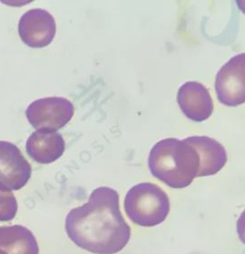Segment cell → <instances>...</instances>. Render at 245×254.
<instances>
[{"label": "cell", "mask_w": 245, "mask_h": 254, "mask_svg": "<svg viewBox=\"0 0 245 254\" xmlns=\"http://www.w3.org/2000/svg\"><path fill=\"white\" fill-rule=\"evenodd\" d=\"M18 34L31 48L48 46L56 35V21L51 13L41 9L26 12L19 20Z\"/></svg>", "instance_id": "7"}, {"label": "cell", "mask_w": 245, "mask_h": 254, "mask_svg": "<svg viewBox=\"0 0 245 254\" xmlns=\"http://www.w3.org/2000/svg\"><path fill=\"white\" fill-rule=\"evenodd\" d=\"M65 150V141L57 131L37 130L26 142V151L37 163L47 165L60 159Z\"/></svg>", "instance_id": "9"}, {"label": "cell", "mask_w": 245, "mask_h": 254, "mask_svg": "<svg viewBox=\"0 0 245 254\" xmlns=\"http://www.w3.org/2000/svg\"><path fill=\"white\" fill-rule=\"evenodd\" d=\"M0 250L7 254H39L33 232L19 225L0 227Z\"/></svg>", "instance_id": "11"}, {"label": "cell", "mask_w": 245, "mask_h": 254, "mask_svg": "<svg viewBox=\"0 0 245 254\" xmlns=\"http://www.w3.org/2000/svg\"><path fill=\"white\" fill-rule=\"evenodd\" d=\"M0 254H6V253H5V252H3V251H1V250H0Z\"/></svg>", "instance_id": "14"}, {"label": "cell", "mask_w": 245, "mask_h": 254, "mask_svg": "<svg viewBox=\"0 0 245 254\" xmlns=\"http://www.w3.org/2000/svg\"><path fill=\"white\" fill-rule=\"evenodd\" d=\"M65 231L77 247L95 254H113L129 241L130 229L120 211L114 190L99 188L88 202L73 208L65 219Z\"/></svg>", "instance_id": "1"}, {"label": "cell", "mask_w": 245, "mask_h": 254, "mask_svg": "<svg viewBox=\"0 0 245 254\" xmlns=\"http://www.w3.org/2000/svg\"><path fill=\"white\" fill-rule=\"evenodd\" d=\"M185 140L194 146L199 156L200 167L197 177L214 175L226 165L227 153L219 141L205 136H194Z\"/></svg>", "instance_id": "10"}, {"label": "cell", "mask_w": 245, "mask_h": 254, "mask_svg": "<svg viewBox=\"0 0 245 254\" xmlns=\"http://www.w3.org/2000/svg\"><path fill=\"white\" fill-rule=\"evenodd\" d=\"M217 96L222 104L230 107L245 102V53L233 57L224 64L216 78Z\"/></svg>", "instance_id": "5"}, {"label": "cell", "mask_w": 245, "mask_h": 254, "mask_svg": "<svg viewBox=\"0 0 245 254\" xmlns=\"http://www.w3.org/2000/svg\"><path fill=\"white\" fill-rule=\"evenodd\" d=\"M17 213V201L13 192L0 188V222H10Z\"/></svg>", "instance_id": "12"}, {"label": "cell", "mask_w": 245, "mask_h": 254, "mask_svg": "<svg viewBox=\"0 0 245 254\" xmlns=\"http://www.w3.org/2000/svg\"><path fill=\"white\" fill-rule=\"evenodd\" d=\"M126 211L129 218L140 225H155L168 212L167 194L154 184L144 183L133 187L127 194Z\"/></svg>", "instance_id": "3"}, {"label": "cell", "mask_w": 245, "mask_h": 254, "mask_svg": "<svg viewBox=\"0 0 245 254\" xmlns=\"http://www.w3.org/2000/svg\"><path fill=\"white\" fill-rule=\"evenodd\" d=\"M74 115V105L65 98L50 97L32 102L26 117L38 130L57 131L65 127Z\"/></svg>", "instance_id": "4"}, {"label": "cell", "mask_w": 245, "mask_h": 254, "mask_svg": "<svg viewBox=\"0 0 245 254\" xmlns=\"http://www.w3.org/2000/svg\"><path fill=\"white\" fill-rule=\"evenodd\" d=\"M237 4L239 5L240 9L245 13V1H237Z\"/></svg>", "instance_id": "13"}, {"label": "cell", "mask_w": 245, "mask_h": 254, "mask_svg": "<svg viewBox=\"0 0 245 254\" xmlns=\"http://www.w3.org/2000/svg\"><path fill=\"white\" fill-rule=\"evenodd\" d=\"M177 102L184 115L196 123L209 119L214 111V102L209 91L196 81H188L181 86Z\"/></svg>", "instance_id": "8"}, {"label": "cell", "mask_w": 245, "mask_h": 254, "mask_svg": "<svg viewBox=\"0 0 245 254\" xmlns=\"http://www.w3.org/2000/svg\"><path fill=\"white\" fill-rule=\"evenodd\" d=\"M199 156L189 142L177 139L158 141L149 157V168L155 178L173 189L188 187L197 177Z\"/></svg>", "instance_id": "2"}, {"label": "cell", "mask_w": 245, "mask_h": 254, "mask_svg": "<svg viewBox=\"0 0 245 254\" xmlns=\"http://www.w3.org/2000/svg\"><path fill=\"white\" fill-rule=\"evenodd\" d=\"M32 175L31 165L13 143L0 140V188L19 190Z\"/></svg>", "instance_id": "6"}]
</instances>
